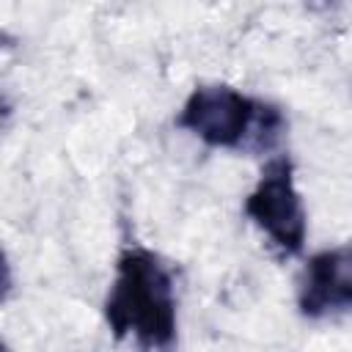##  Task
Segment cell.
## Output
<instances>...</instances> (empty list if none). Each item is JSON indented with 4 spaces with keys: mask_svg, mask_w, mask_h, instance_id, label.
<instances>
[{
    "mask_svg": "<svg viewBox=\"0 0 352 352\" xmlns=\"http://www.w3.org/2000/svg\"><path fill=\"white\" fill-rule=\"evenodd\" d=\"M176 124L206 146L250 154L272 151L286 132V118L275 104L250 99L231 85H198Z\"/></svg>",
    "mask_w": 352,
    "mask_h": 352,
    "instance_id": "2",
    "label": "cell"
},
{
    "mask_svg": "<svg viewBox=\"0 0 352 352\" xmlns=\"http://www.w3.org/2000/svg\"><path fill=\"white\" fill-rule=\"evenodd\" d=\"M104 319L116 338L168 352L176 341V294L170 270L146 248H126L104 300Z\"/></svg>",
    "mask_w": 352,
    "mask_h": 352,
    "instance_id": "1",
    "label": "cell"
},
{
    "mask_svg": "<svg viewBox=\"0 0 352 352\" xmlns=\"http://www.w3.org/2000/svg\"><path fill=\"white\" fill-rule=\"evenodd\" d=\"M297 305L308 319L352 311V245H338L308 258Z\"/></svg>",
    "mask_w": 352,
    "mask_h": 352,
    "instance_id": "4",
    "label": "cell"
},
{
    "mask_svg": "<svg viewBox=\"0 0 352 352\" xmlns=\"http://www.w3.org/2000/svg\"><path fill=\"white\" fill-rule=\"evenodd\" d=\"M245 214L289 256L305 245V206L294 187V165L289 157H272L253 192L245 198Z\"/></svg>",
    "mask_w": 352,
    "mask_h": 352,
    "instance_id": "3",
    "label": "cell"
},
{
    "mask_svg": "<svg viewBox=\"0 0 352 352\" xmlns=\"http://www.w3.org/2000/svg\"><path fill=\"white\" fill-rule=\"evenodd\" d=\"M3 352H8V349H3Z\"/></svg>",
    "mask_w": 352,
    "mask_h": 352,
    "instance_id": "5",
    "label": "cell"
}]
</instances>
